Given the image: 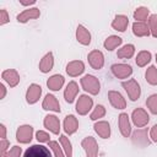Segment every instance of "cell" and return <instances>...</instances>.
Listing matches in <instances>:
<instances>
[{
    "mask_svg": "<svg viewBox=\"0 0 157 157\" xmlns=\"http://www.w3.org/2000/svg\"><path fill=\"white\" fill-rule=\"evenodd\" d=\"M145 77H146V81H147L150 85L156 86V85H157V69H156V66L151 65V66L146 70Z\"/></svg>",
    "mask_w": 157,
    "mask_h": 157,
    "instance_id": "cell-32",
    "label": "cell"
},
{
    "mask_svg": "<svg viewBox=\"0 0 157 157\" xmlns=\"http://www.w3.org/2000/svg\"><path fill=\"white\" fill-rule=\"evenodd\" d=\"M131 141L137 147H147L151 144L147 129H137L131 135Z\"/></svg>",
    "mask_w": 157,
    "mask_h": 157,
    "instance_id": "cell-3",
    "label": "cell"
},
{
    "mask_svg": "<svg viewBox=\"0 0 157 157\" xmlns=\"http://www.w3.org/2000/svg\"><path fill=\"white\" fill-rule=\"evenodd\" d=\"M59 141H60V145H61L66 157H72V146H71V142H70L69 137L66 135H60Z\"/></svg>",
    "mask_w": 157,
    "mask_h": 157,
    "instance_id": "cell-30",
    "label": "cell"
},
{
    "mask_svg": "<svg viewBox=\"0 0 157 157\" xmlns=\"http://www.w3.org/2000/svg\"><path fill=\"white\" fill-rule=\"evenodd\" d=\"M21 153H22V148L20 146H13L2 157H21Z\"/></svg>",
    "mask_w": 157,
    "mask_h": 157,
    "instance_id": "cell-37",
    "label": "cell"
},
{
    "mask_svg": "<svg viewBox=\"0 0 157 157\" xmlns=\"http://www.w3.org/2000/svg\"><path fill=\"white\" fill-rule=\"evenodd\" d=\"M93 105V99L87 94H81L76 102V112L80 115H86Z\"/></svg>",
    "mask_w": 157,
    "mask_h": 157,
    "instance_id": "cell-5",
    "label": "cell"
},
{
    "mask_svg": "<svg viewBox=\"0 0 157 157\" xmlns=\"http://www.w3.org/2000/svg\"><path fill=\"white\" fill-rule=\"evenodd\" d=\"M150 15V10L145 6H140L134 11V18L136 20V22H144Z\"/></svg>",
    "mask_w": 157,
    "mask_h": 157,
    "instance_id": "cell-31",
    "label": "cell"
},
{
    "mask_svg": "<svg viewBox=\"0 0 157 157\" xmlns=\"http://www.w3.org/2000/svg\"><path fill=\"white\" fill-rule=\"evenodd\" d=\"M1 77H2V80H4L10 87H15V86H17L18 82H20V75H18V72H17L16 70H13V69H9V70L2 71Z\"/></svg>",
    "mask_w": 157,
    "mask_h": 157,
    "instance_id": "cell-17",
    "label": "cell"
},
{
    "mask_svg": "<svg viewBox=\"0 0 157 157\" xmlns=\"http://www.w3.org/2000/svg\"><path fill=\"white\" fill-rule=\"evenodd\" d=\"M49 134L48 132H45V131H43V130H38L37 132H36V139L39 141V142H49L50 140H49Z\"/></svg>",
    "mask_w": 157,
    "mask_h": 157,
    "instance_id": "cell-38",
    "label": "cell"
},
{
    "mask_svg": "<svg viewBox=\"0 0 157 157\" xmlns=\"http://www.w3.org/2000/svg\"><path fill=\"white\" fill-rule=\"evenodd\" d=\"M148 28L152 37L157 38V13H153L148 17Z\"/></svg>",
    "mask_w": 157,
    "mask_h": 157,
    "instance_id": "cell-36",
    "label": "cell"
},
{
    "mask_svg": "<svg viewBox=\"0 0 157 157\" xmlns=\"http://www.w3.org/2000/svg\"><path fill=\"white\" fill-rule=\"evenodd\" d=\"M53 66H54V56H53V53L49 52L42 58V60L39 63V70L43 74H47L53 69Z\"/></svg>",
    "mask_w": 157,
    "mask_h": 157,
    "instance_id": "cell-23",
    "label": "cell"
},
{
    "mask_svg": "<svg viewBox=\"0 0 157 157\" xmlns=\"http://www.w3.org/2000/svg\"><path fill=\"white\" fill-rule=\"evenodd\" d=\"M146 105L150 109V112L152 114H157V93L151 94L147 99H146Z\"/></svg>",
    "mask_w": 157,
    "mask_h": 157,
    "instance_id": "cell-33",
    "label": "cell"
},
{
    "mask_svg": "<svg viewBox=\"0 0 157 157\" xmlns=\"http://www.w3.org/2000/svg\"><path fill=\"white\" fill-rule=\"evenodd\" d=\"M33 137V128L31 125H21L16 131V140L21 144L31 142Z\"/></svg>",
    "mask_w": 157,
    "mask_h": 157,
    "instance_id": "cell-8",
    "label": "cell"
},
{
    "mask_svg": "<svg viewBox=\"0 0 157 157\" xmlns=\"http://www.w3.org/2000/svg\"><path fill=\"white\" fill-rule=\"evenodd\" d=\"M83 71H85V64L81 60H74L66 65V74L71 77H76L81 75Z\"/></svg>",
    "mask_w": 157,
    "mask_h": 157,
    "instance_id": "cell-14",
    "label": "cell"
},
{
    "mask_svg": "<svg viewBox=\"0 0 157 157\" xmlns=\"http://www.w3.org/2000/svg\"><path fill=\"white\" fill-rule=\"evenodd\" d=\"M81 146L86 152L87 157H98V144L94 137L87 136L81 141Z\"/></svg>",
    "mask_w": 157,
    "mask_h": 157,
    "instance_id": "cell-4",
    "label": "cell"
},
{
    "mask_svg": "<svg viewBox=\"0 0 157 157\" xmlns=\"http://www.w3.org/2000/svg\"><path fill=\"white\" fill-rule=\"evenodd\" d=\"M64 81H65L64 77H63L61 75L56 74V75H53V76H50V77L48 78L47 86H48V88L52 90V91H59V90L63 87Z\"/></svg>",
    "mask_w": 157,
    "mask_h": 157,
    "instance_id": "cell-25",
    "label": "cell"
},
{
    "mask_svg": "<svg viewBox=\"0 0 157 157\" xmlns=\"http://www.w3.org/2000/svg\"><path fill=\"white\" fill-rule=\"evenodd\" d=\"M104 115H105V108H104V105L98 104V105H96V108L91 113L90 118H91V120H97L99 118H103Z\"/></svg>",
    "mask_w": 157,
    "mask_h": 157,
    "instance_id": "cell-34",
    "label": "cell"
},
{
    "mask_svg": "<svg viewBox=\"0 0 157 157\" xmlns=\"http://www.w3.org/2000/svg\"><path fill=\"white\" fill-rule=\"evenodd\" d=\"M44 126L52 131L53 134L58 135L60 132V120L59 118H56L55 115H52V114H48L45 118H44V121H43Z\"/></svg>",
    "mask_w": 157,
    "mask_h": 157,
    "instance_id": "cell-16",
    "label": "cell"
},
{
    "mask_svg": "<svg viewBox=\"0 0 157 157\" xmlns=\"http://www.w3.org/2000/svg\"><path fill=\"white\" fill-rule=\"evenodd\" d=\"M135 61H136V65L140 66V67L146 66V65L151 61V53L147 52V50H141V52L137 54Z\"/></svg>",
    "mask_w": 157,
    "mask_h": 157,
    "instance_id": "cell-29",
    "label": "cell"
},
{
    "mask_svg": "<svg viewBox=\"0 0 157 157\" xmlns=\"http://www.w3.org/2000/svg\"><path fill=\"white\" fill-rule=\"evenodd\" d=\"M156 61H157V54H156Z\"/></svg>",
    "mask_w": 157,
    "mask_h": 157,
    "instance_id": "cell-45",
    "label": "cell"
},
{
    "mask_svg": "<svg viewBox=\"0 0 157 157\" xmlns=\"http://www.w3.org/2000/svg\"><path fill=\"white\" fill-rule=\"evenodd\" d=\"M40 16V11L39 9L37 7H31V9H27L25 11H22L21 13L17 15V21L21 22V23H26L27 21L29 20H34V18H38Z\"/></svg>",
    "mask_w": 157,
    "mask_h": 157,
    "instance_id": "cell-15",
    "label": "cell"
},
{
    "mask_svg": "<svg viewBox=\"0 0 157 157\" xmlns=\"http://www.w3.org/2000/svg\"><path fill=\"white\" fill-rule=\"evenodd\" d=\"M10 146V142L6 140V139H1V142H0V151H1V157L6 153V150L7 147Z\"/></svg>",
    "mask_w": 157,
    "mask_h": 157,
    "instance_id": "cell-40",
    "label": "cell"
},
{
    "mask_svg": "<svg viewBox=\"0 0 157 157\" xmlns=\"http://www.w3.org/2000/svg\"><path fill=\"white\" fill-rule=\"evenodd\" d=\"M131 119H132V123H134L135 126L142 128V126L147 125V123L150 120V117H148V114H147V112L145 109L136 108L131 113Z\"/></svg>",
    "mask_w": 157,
    "mask_h": 157,
    "instance_id": "cell-7",
    "label": "cell"
},
{
    "mask_svg": "<svg viewBox=\"0 0 157 157\" xmlns=\"http://www.w3.org/2000/svg\"><path fill=\"white\" fill-rule=\"evenodd\" d=\"M150 137L153 142H157V124H155L152 128H151V131H150Z\"/></svg>",
    "mask_w": 157,
    "mask_h": 157,
    "instance_id": "cell-41",
    "label": "cell"
},
{
    "mask_svg": "<svg viewBox=\"0 0 157 157\" xmlns=\"http://www.w3.org/2000/svg\"><path fill=\"white\" fill-rule=\"evenodd\" d=\"M87 59L91 67L94 70H101L104 65V55L99 50H92L91 53H88Z\"/></svg>",
    "mask_w": 157,
    "mask_h": 157,
    "instance_id": "cell-9",
    "label": "cell"
},
{
    "mask_svg": "<svg viewBox=\"0 0 157 157\" xmlns=\"http://www.w3.org/2000/svg\"><path fill=\"white\" fill-rule=\"evenodd\" d=\"M78 129V121H77V118L72 114L70 115H66L65 119H64V130L66 134L69 135H72L76 132V130Z\"/></svg>",
    "mask_w": 157,
    "mask_h": 157,
    "instance_id": "cell-19",
    "label": "cell"
},
{
    "mask_svg": "<svg viewBox=\"0 0 157 157\" xmlns=\"http://www.w3.org/2000/svg\"><path fill=\"white\" fill-rule=\"evenodd\" d=\"M132 33L136 37H147L151 34L148 26L145 22H134L132 25Z\"/></svg>",
    "mask_w": 157,
    "mask_h": 157,
    "instance_id": "cell-26",
    "label": "cell"
},
{
    "mask_svg": "<svg viewBox=\"0 0 157 157\" xmlns=\"http://www.w3.org/2000/svg\"><path fill=\"white\" fill-rule=\"evenodd\" d=\"M40 94H42V87L39 85H37V83L29 85V87L27 88V92H26L27 103L28 104H34L40 98Z\"/></svg>",
    "mask_w": 157,
    "mask_h": 157,
    "instance_id": "cell-11",
    "label": "cell"
},
{
    "mask_svg": "<svg viewBox=\"0 0 157 157\" xmlns=\"http://www.w3.org/2000/svg\"><path fill=\"white\" fill-rule=\"evenodd\" d=\"M119 130L124 137H129L131 134V125H130L129 115L126 113H121L119 115Z\"/></svg>",
    "mask_w": 157,
    "mask_h": 157,
    "instance_id": "cell-20",
    "label": "cell"
},
{
    "mask_svg": "<svg viewBox=\"0 0 157 157\" xmlns=\"http://www.w3.org/2000/svg\"><path fill=\"white\" fill-rule=\"evenodd\" d=\"M81 86H82V88L86 91V92H88L90 94H93V96H96V94H98L99 93V91H101V83H99V81H98V78L96 77V76H93V75H85L82 78H81Z\"/></svg>",
    "mask_w": 157,
    "mask_h": 157,
    "instance_id": "cell-1",
    "label": "cell"
},
{
    "mask_svg": "<svg viewBox=\"0 0 157 157\" xmlns=\"http://www.w3.org/2000/svg\"><path fill=\"white\" fill-rule=\"evenodd\" d=\"M76 39L82 45H88L91 43V33H90V31L85 26L78 25L77 28H76Z\"/></svg>",
    "mask_w": 157,
    "mask_h": 157,
    "instance_id": "cell-18",
    "label": "cell"
},
{
    "mask_svg": "<svg viewBox=\"0 0 157 157\" xmlns=\"http://www.w3.org/2000/svg\"><path fill=\"white\" fill-rule=\"evenodd\" d=\"M121 42H123V39L120 37H118V36H109L104 40L103 45H104V48L107 50H114L117 47H119L121 44Z\"/></svg>",
    "mask_w": 157,
    "mask_h": 157,
    "instance_id": "cell-27",
    "label": "cell"
},
{
    "mask_svg": "<svg viewBox=\"0 0 157 157\" xmlns=\"http://www.w3.org/2000/svg\"><path fill=\"white\" fill-rule=\"evenodd\" d=\"M78 93V85L75 81H71L67 83L65 91H64V98L67 103H72Z\"/></svg>",
    "mask_w": 157,
    "mask_h": 157,
    "instance_id": "cell-21",
    "label": "cell"
},
{
    "mask_svg": "<svg viewBox=\"0 0 157 157\" xmlns=\"http://www.w3.org/2000/svg\"><path fill=\"white\" fill-rule=\"evenodd\" d=\"M128 25H129V18L125 15H117L112 22V27L119 32H124L128 28Z\"/></svg>",
    "mask_w": 157,
    "mask_h": 157,
    "instance_id": "cell-24",
    "label": "cell"
},
{
    "mask_svg": "<svg viewBox=\"0 0 157 157\" xmlns=\"http://www.w3.org/2000/svg\"><path fill=\"white\" fill-rule=\"evenodd\" d=\"M0 90H1V96H0V99H2V98H5V96H6V88H5V86H4L2 83H0Z\"/></svg>",
    "mask_w": 157,
    "mask_h": 157,
    "instance_id": "cell-43",
    "label": "cell"
},
{
    "mask_svg": "<svg viewBox=\"0 0 157 157\" xmlns=\"http://www.w3.org/2000/svg\"><path fill=\"white\" fill-rule=\"evenodd\" d=\"M36 2V0H20V4L23 5V6H27V5H33Z\"/></svg>",
    "mask_w": 157,
    "mask_h": 157,
    "instance_id": "cell-42",
    "label": "cell"
},
{
    "mask_svg": "<svg viewBox=\"0 0 157 157\" xmlns=\"http://www.w3.org/2000/svg\"><path fill=\"white\" fill-rule=\"evenodd\" d=\"M108 98L110 104L115 108V109H124L126 107V101L123 97V94L118 91H109L108 92Z\"/></svg>",
    "mask_w": 157,
    "mask_h": 157,
    "instance_id": "cell-12",
    "label": "cell"
},
{
    "mask_svg": "<svg viewBox=\"0 0 157 157\" xmlns=\"http://www.w3.org/2000/svg\"><path fill=\"white\" fill-rule=\"evenodd\" d=\"M94 131L102 137V139H108L110 136V125L108 121H104V120H101V121H97L94 125Z\"/></svg>",
    "mask_w": 157,
    "mask_h": 157,
    "instance_id": "cell-22",
    "label": "cell"
},
{
    "mask_svg": "<svg viewBox=\"0 0 157 157\" xmlns=\"http://www.w3.org/2000/svg\"><path fill=\"white\" fill-rule=\"evenodd\" d=\"M121 86L125 90V92L128 93L130 101H137L139 99V97L141 94V88H140V85L137 83L136 80L130 78L128 81H123Z\"/></svg>",
    "mask_w": 157,
    "mask_h": 157,
    "instance_id": "cell-2",
    "label": "cell"
},
{
    "mask_svg": "<svg viewBox=\"0 0 157 157\" xmlns=\"http://www.w3.org/2000/svg\"><path fill=\"white\" fill-rule=\"evenodd\" d=\"M0 130H1V139L6 137V128L4 124H0Z\"/></svg>",
    "mask_w": 157,
    "mask_h": 157,
    "instance_id": "cell-44",
    "label": "cell"
},
{
    "mask_svg": "<svg viewBox=\"0 0 157 157\" xmlns=\"http://www.w3.org/2000/svg\"><path fill=\"white\" fill-rule=\"evenodd\" d=\"M110 70L118 78H126L132 74V67L128 64H113Z\"/></svg>",
    "mask_w": 157,
    "mask_h": 157,
    "instance_id": "cell-10",
    "label": "cell"
},
{
    "mask_svg": "<svg viewBox=\"0 0 157 157\" xmlns=\"http://www.w3.org/2000/svg\"><path fill=\"white\" fill-rule=\"evenodd\" d=\"M10 21V17H9V15H7V11L5 10V9H1L0 10V25L2 26V25H5V23H7Z\"/></svg>",
    "mask_w": 157,
    "mask_h": 157,
    "instance_id": "cell-39",
    "label": "cell"
},
{
    "mask_svg": "<svg viewBox=\"0 0 157 157\" xmlns=\"http://www.w3.org/2000/svg\"><path fill=\"white\" fill-rule=\"evenodd\" d=\"M42 108L44 110H53V112H56V113H60V104H59V101L56 99V97L54 94H50L48 93L44 99H43V103H42Z\"/></svg>",
    "mask_w": 157,
    "mask_h": 157,
    "instance_id": "cell-13",
    "label": "cell"
},
{
    "mask_svg": "<svg viewBox=\"0 0 157 157\" xmlns=\"http://www.w3.org/2000/svg\"><path fill=\"white\" fill-rule=\"evenodd\" d=\"M23 157H52L48 147L43 145H32L25 151Z\"/></svg>",
    "mask_w": 157,
    "mask_h": 157,
    "instance_id": "cell-6",
    "label": "cell"
},
{
    "mask_svg": "<svg viewBox=\"0 0 157 157\" xmlns=\"http://www.w3.org/2000/svg\"><path fill=\"white\" fill-rule=\"evenodd\" d=\"M135 53V47L134 44H125L124 47H121L119 50H118V58L120 59H129L134 55Z\"/></svg>",
    "mask_w": 157,
    "mask_h": 157,
    "instance_id": "cell-28",
    "label": "cell"
},
{
    "mask_svg": "<svg viewBox=\"0 0 157 157\" xmlns=\"http://www.w3.org/2000/svg\"><path fill=\"white\" fill-rule=\"evenodd\" d=\"M48 146L53 151L54 157H65L64 156V150L59 146V142H56V141H49L48 142Z\"/></svg>",
    "mask_w": 157,
    "mask_h": 157,
    "instance_id": "cell-35",
    "label": "cell"
}]
</instances>
